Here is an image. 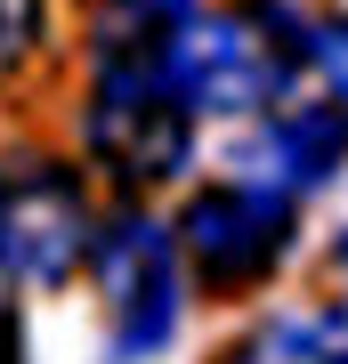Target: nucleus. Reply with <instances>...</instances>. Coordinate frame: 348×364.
<instances>
[{
  "label": "nucleus",
  "mask_w": 348,
  "mask_h": 364,
  "mask_svg": "<svg viewBox=\"0 0 348 364\" xmlns=\"http://www.w3.org/2000/svg\"><path fill=\"white\" fill-rule=\"evenodd\" d=\"M194 0H105L90 57L97 65H162V49L186 33Z\"/></svg>",
  "instance_id": "nucleus-7"
},
{
  "label": "nucleus",
  "mask_w": 348,
  "mask_h": 364,
  "mask_svg": "<svg viewBox=\"0 0 348 364\" xmlns=\"http://www.w3.org/2000/svg\"><path fill=\"white\" fill-rule=\"evenodd\" d=\"M179 243L186 259L203 267V284H251L284 259L292 243V195H268L251 178H227V186H203L179 219Z\"/></svg>",
  "instance_id": "nucleus-5"
},
{
  "label": "nucleus",
  "mask_w": 348,
  "mask_h": 364,
  "mask_svg": "<svg viewBox=\"0 0 348 364\" xmlns=\"http://www.w3.org/2000/svg\"><path fill=\"white\" fill-rule=\"evenodd\" d=\"M90 195L49 154H0V275L9 284H65L90 259Z\"/></svg>",
  "instance_id": "nucleus-3"
},
{
  "label": "nucleus",
  "mask_w": 348,
  "mask_h": 364,
  "mask_svg": "<svg viewBox=\"0 0 348 364\" xmlns=\"http://www.w3.org/2000/svg\"><path fill=\"white\" fill-rule=\"evenodd\" d=\"M97 291L114 308V348L122 356H154L179 332V235L146 210H114L90 235Z\"/></svg>",
  "instance_id": "nucleus-4"
},
{
  "label": "nucleus",
  "mask_w": 348,
  "mask_h": 364,
  "mask_svg": "<svg viewBox=\"0 0 348 364\" xmlns=\"http://www.w3.org/2000/svg\"><path fill=\"white\" fill-rule=\"evenodd\" d=\"M300 65H316L324 114L348 130V16H308V25H300Z\"/></svg>",
  "instance_id": "nucleus-8"
},
{
  "label": "nucleus",
  "mask_w": 348,
  "mask_h": 364,
  "mask_svg": "<svg viewBox=\"0 0 348 364\" xmlns=\"http://www.w3.org/2000/svg\"><path fill=\"white\" fill-rule=\"evenodd\" d=\"M292 348H300V364H348V299H340V308H324L316 324H300Z\"/></svg>",
  "instance_id": "nucleus-10"
},
{
  "label": "nucleus",
  "mask_w": 348,
  "mask_h": 364,
  "mask_svg": "<svg viewBox=\"0 0 348 364\" xmlns=\"http://www.w3.org/2000/svg\"><path fill=\"white\" fill-rule=\"evenodd\" d=\"M0 364H25V324H16L9 299H0Z\"/></svg>",
  "instance_id": "nucleus-11"
},
{
  "label": "nucleus",
  "mask_w": 348,
  "mask_h": 364,
  "mask_svg": "<svg viewBox=\"0 0 348 364\" xmlns=\"http://www.w3.org/2000/svg\"><path fill=\"white\" fill-rule=\"evenodd\" d=\"M340 259H348V243H340Z\"/></svg>",
  "instance_id": "nucleus-12"
},
{
  "label": "nucleus",
  "mask_w": 348,
  "mask_h": 364,
  "mask_svg": "<svg viewBox=\"0 0 348 364\" xmlns=\"http://www.w3.org/2000/svg\"><path fill=\"white\" fill-rule=\"evenodd\" d=\"M300 73V16L259 0L227 16H186V33L162 49V81L186 97V114H268Z\"/></svg>",
  "instance_id": "nucleus-1"
},
{
  "label": "nucleus",
  "mask_w": 348,
  "mask_h": 364,
  "mask_svg": "<svg viewBox=\"0 0 348 364\" xmlns=\"http://www.w3.org/2000/svg\"><path fill=\"white\" fill-rule=\"evenodd\" d=\"M340 146L348 130L324 105H300V114H275V122H259V130L235 146V178H251V186H268V195H316V186H332V170H340Z\"/></svg>",
  "instance_id": "nucleus-6"
},
{
  "label": "nucleus",
  "mask_w": 348,
  "mask_h": 364,
  "mask_svg": "<svg viewBox=\"0 0 348 364\" xmlns=\"http://www.w3.org/2000/svg\"><path fill=\"white\" fill-rule=\"evenodd\" d=\"M41 25H49V9H41V0H0V81H9V73L41 49Z\"/></svg>",
  "instance_id": "nucleus-9"
},
{
  "label": "nucleus",
  "mask_w": 348,
  "mask_h": 364,
  "mask_svg": "<svg viewBox=\"0 0 348 364\" xmlns=\"http://www.w3.org/2000/svg\"><path fill=\"white\" fill-rule=\"evenodd\" d=\"M81 138L122 186H162L194 162V114L162 81V65H97Z\"/></svg>",
  "instance_id": "nucleus-2"
}]
</instances>
